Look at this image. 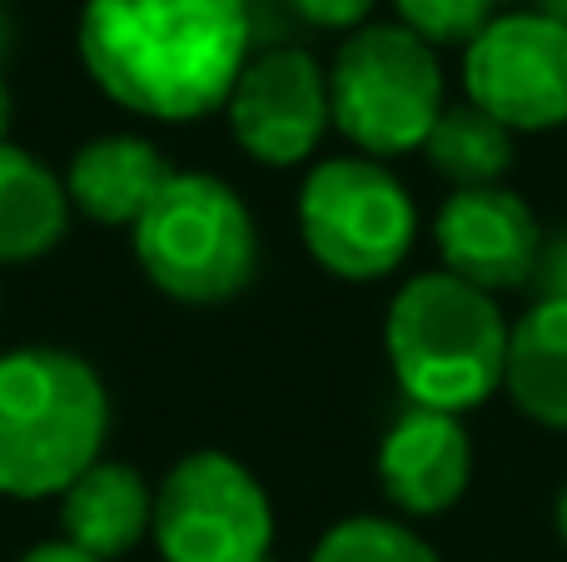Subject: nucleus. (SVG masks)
<instances>
[{
  "label": "nucleus",
  "mask_w": 567,
  "mask_h": 562,
  "mask_svg": "<svg viewBox=\"0 0 567 562\" xmlns=\"http://www.w3.org/2000/svg\"><path fill=\"white\" fill-rule=\"evenodd\" d=\"M80 60L135 115L205 119L249 65V0H85Z\"/></svg>",
  "instance_id": "obj_1"
},
{
  "label": "nucleus",
  "mask_w": 567,
  "mask_h": 562,
  "mask_svg": "<svg viewBox=\"0 0 567 562\" xmlns=\"http://www.w3.org/2000/svg\"><path fill=\"white\" fill-rule=\"evenodd\" d=\"M110 434V394L70 348L0 354V493L60 498Z\"/></svg>",
  "instance_id": "obj_2"
},
{
  "label": "nucleus",
  "mask_w": 567,
  "mask_h": 562,
  "mask_svg": "<svg viewBox=\"0 0 567 562\" xmlns=\"http://www.w3.org/2000/svg\"><path fill=\"white\" fill-rule=\"evenodd\" d=\"M383 348L413 408L468 414L483 398H493V388H503L508 324L493 294L439 269L409 279L393 294Z\"/></svg>",
  "instance_id": "obj_3"
},
{
  "label": "nucleus",
  "mask_w": 567,
  "mask_h": 562,
  "mask_svg": "<svg viewBox=\"0 0 567 562\" xmlns=\"http://www.w3.org/2000/svg\"><path fill=\"white\" fill-rule=\"evenodd\" d=\"M135 259L179 304H229L259 279V225L219 175H179L130 229Z\"/></svg>",
  "instance_id": "obj_4"
},
{
  "label": "nucleus",
  "mask_w": 567,
  "mask_h": 562,
  "mask_svg": "<svg viewBox=\"0 0 567 562\" xmlns=\"http://www.w3.org/2000/svg\"><path fill=\"white\" fill-rule=\"evenodd\" d=\"M333 129L369 159L423 149L443 105V65L429 40L403 25H363L339 45L329 70Z\"/></svg>",
  "instance_id": "obj_5"
},
{
  "label": "nucleus",
  "mask_w": 567,
  "mask_h": 562,
  "mask_svg": "<svg viewBox=\"0 0 567 562\" xmlns=\"http://www.w3.org/2000/svg\"><path fill=\"white\" fill-rule=\"evenodd\" d=\"M299 235L303 249L333 279L369 284L409 259L419 239V209L393 169L369 155L323 159L303 175L299 189Z\"/></svg>",
  "instance_id": "obj_6"
},
{
  "label": "nucleus",
  "mask_w": 567,
  "mask_h": 562,
  "mask_svg": "<svg viewBox=\"0 0 567 562\" xmlns=\"http://www.w3.org/2000/svg\"><path fill=\"white\" fill-rule=\"evenodd\" d=\"M155 548L165 562H269L275 503L229 454H189L155 488Z\"/></svg>",
  "instance_id": "obj_7"
},
{
  "label": "nucleus",
  "mask_w": 567,
  "mask_h": 562,
  "mask_svg": "<svg viewBox=\"0 0 567 562\" xmlns=\"http://www.w3.org/2000/svg\"><path fill=\"white\" fill-rule=\"evenodd\" d=\"M468 105L508 125L513 135L567 125V25L543 10H508L483 25L463 50Z\"/></svg>",
  "instance_id": "obj_8"
},
{
  "label": "nucleus",
  "mask_w": 567,
  "mask_h": 562,
  "mask_svg": "<svg viewBox=\"0 0 567 562\" xmlns=\"http://www.w3.org/2000/svg\"><path fill=\"white\" fill-rule=\"evenodd\" d=\"M229 135L259 165H303L333 125L329 70L299 45L265 50L245 65L235 95L225 105Z\"/></svg>",
  "instance_id": "obj_9"
},
{
  "label": "nucleus",
  "mask_w": 567,
  "mask_h": 562,
  "mask_svg": "<svg viewBox=\"0 0 567 562\" xmlns=\"http://www.w3.org/2000/svg\"><path fill=\"white\" fill-rule=\"evenodd\" d=\"M433 239H439L443 254V274L463 279V284L483 289V294L528 284L543 264L538 219L503 185L453 189L439 209Z\"/></svg>",
  "instance_id": "obj_10"
},
{
  "label": "nucleus",
  "mask_w": 567,
  "mask_h": 562,
  "mask_svg": "<svg viewBox=\"0 0 567 562\" xmlns=\"http://www.w3.org/2000/svg\"><path fill=\"white\" fill-rule=\"evenodd\" d=\"M473 478V444L458 414L409 408L379 444V488L399 513H449Z\"/></svg>",
  "instance_id": "obj_11"
},
{
  "label": "nucleus",
  "mask_w": 567,
  "mask_h": 562,
  "mask_svg": "<svg viewBox=\"0 0 567 562\" xmlns=\"http://www.w3.org/2000/svg\"><path fill=\"white\" fill-rule=\"evenodd\" d=\"M150 528H155V488L135 464L100 458L60 493V543L100 562L135 553Z\"/></svg>",
  "instance_id": "obj_12"
},
{
  "label": "nucleus",
  "mask_w": 567,
  "mask_h": 562,
  "mask_svg": "<svg viewBox=\"0 0 567 562\" xmlns=\"http://www.w3.org/2000/svg\"><path fill=\"white\" fill-rule=\"evenodd\" d=\"M175 179L165 149L140 135H100L80 145L65 165L70 209L90 215L95 225H140L159 189Z\"/></svg>",
  "instance_id": "obj_13"
},
{
  "label": "nucleus",
  "mask_w": 567,
  "mask_h": 562,
  "mask_svg": "<svg viewBox=\"0 0 567 562\" xmlns=\"http://www.w3.org/2000/svg\"><path fill=\"white\" fill-rule=\"evenodd\" d=\"M503 388L523 418L543 428H567V294H543L508 329Z\"/></svg>",
  "instance_id": "obj_14"
},
{
  "label": "nucleus",
  "mask_w": 567,
  "mask_h": 562,
  "mask_svg": "<svg viewBox=\"0 0 567 562\" xmlns=\"http://www.w3.org/2000/svg\"><path fill=\"white\" fill-rule=\"evenodd\" d=\"M70 229L65 179L20 145H0V264L50 254Z\"/></svg>",
  "instance_id": "obj_15"
},
{
  "label": "nucleus",
  "mask_w": 567,
  "mask_h": 562,
  "mask_svg": "<svg viewBox=\"0 0 567 562\" xmlns=\"http://www.w3.org/2000/svg\"><path fill=\"white\" fill-rule=\"evenodd\" d=\"M423 155L433 175L453 179L458 189H488L513 169V129L478 105H449L423 139Z\"/></svg>",
  "instance_id": "obj_16"
},
{
  "label": "nucleus",
  "mask_w": 567,
  "mask_h": 562,
  "mask_svg": "<svg viewBox=\"0 0 567 562\" xmlns=\"http://www.w3.org/2000/svg\"><path fill=\"white\" fill-rule=\"evenodd\" d=\"M309 562H439L429 543L409 523L393 518H343L319 538Z\"/></svg>",
  "instance_id": "obj_17"
},
{
  "label": "nucleus",
  "mask_w": 567,
  "mask_h": 562,
  "mask_svg": "<svg viewBox=\"0 0 567 562\" xmlns=\"http://www.w3.org/2000/svg\"><path fill=\"white\" fill-rule=\"evenodd\" d=\"M399 10V25L413 30L419 40L439 45H463L483 35V25L493 20V0H393Z\"/></svg>",
  "instance_id": "obj_18"
},
{
  "label": "nucleus",
  "mask_w": 567,
  "mask_h": 562,
  "mask_svg": "<svg viewBox=\"0 0 567 562\" xmlns=\"http://www.w3.org/2000/svg\"><path fill=\"white\" fill-rule=\"evenodd\" d=\"M293 15L319 30H363L373 0H289Z\"/></svg>",
  "instance_id": "obj_19"
},
{
  "label": "nucleus",
  "mask_w": 567,
  "mask_h": 562,
  "mask_svg": "<svg viewBox=\"0 0 567 562\" xmlns=\"http://www.w3.org/2000/svg\"><path fill=\"white\" fill-rule=\"evenodd\" d=\"M20 562H100V558L80 553V548H70V543H40V548H30V553H20Z\"/></svg>",
  "instance_id": "obj_20"
},
{
  "label": "nucleus",
  "mask_w": 567,
  "mask_h": 562,
  "mask_svg": "<svg viewBox=\"0 0 567 562\" xmlns=\"http://www.w3.org/2000/svg\"><path fill=\"white\" fill-rule=\"evenodd\" d=\"M553 523H558V538H563V548H567V483H563V493H558V508H553Z\"/></svg>",
  "instance_id": "obj_21"
},
{
  "label": "nucleus",
  "mask_w": 567,
  "mask_h": 562,
  "mask_svg": "<svg viewBox=\"0 0 567 562\" xmlns=\"http://www.w3.org/2000/svg\"><path fill=\"white\" fill-rule=\"evenodd\" d=\"M6 129H10V90L0 80V145H6Z\"/></svg>",
  "instance_id": "obj_22"
},
{
  "label": "nucleus",
  "mask_w": 567,
  "mask_h": 562,
  "mask_svg": "<svg viewBox=\"0 0 567 562\" xmlns=\"http://www.w3.org/2000/svg\"><path fill=\"white\" fill-rule=\"evenodd\" d=\"M538 10H543V15H553V20H563V25H567V0H538Z\"/></svg>",
  "instance_id": "obj_23"
},
{
  "label": "nucleus",
  "mask_w": 567,
  "mask_h": 562,
  "mask_svg": "<svg viewBox=\"0 0 567 562\" xmlns=\"http://www.w3.org/2000/svg\"><path fill=\"white\" fill-rule=\"evenodd\" d=\"M6 40H10V25H6V10H0V55H6Z\"/></svg>",
  "instance_id": "obj_24"
}]
</instances>
